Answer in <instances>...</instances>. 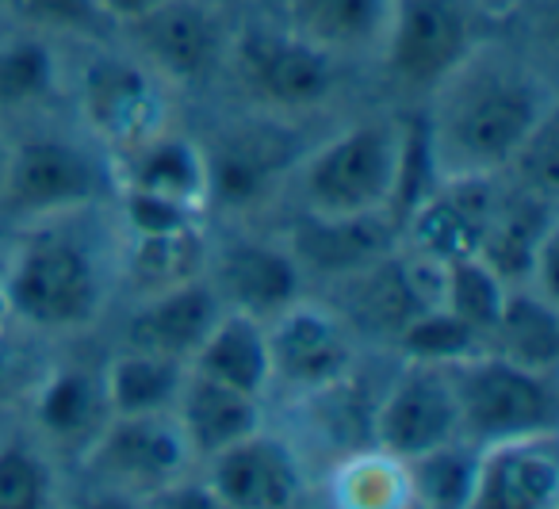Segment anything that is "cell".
I'll return each mask as SVG.
<instances>
[{
	"instance_id": "33",
	"label": "cell",
	"mask_w": 559,
	"mask_h": 509,
	"mask_svg": "<svg viewBox=\"0 0 559 509\" xmlns=\"http://www.w3.org/2000/svg\"><path fill=\"white\" fill-rule=\"evenodd\" d=\"M510 287L479 261V257H460L444 264L441 276V307L452 310L460 322H467L490 345V333L502 315V299Z\"/></svg>"
},
{
	"instance_id": "1",
	"label": "cell",
	"mask_w": 559,
	"mask_h": 509,
	"mask_svg": "<svg viewBox=\"0 0 559 509\" xmlns=\"http://www.w3.org/2000/svg\"><path fill=\"white\" fill-rule=\"evenodd\" d=\"M556 81L528 50L483 35L418 104L433 180L502 177L528 134L556 116Z\"/></svg>"
},
{
	"instance_id": "23",
	"label": "cell",
	"mask_w": 559,
	"mask_h": 509,
	"mask_svg": "<svg viewBox=\"0 0 559 509\" xmlns=\"http://www.w3.org/2000/svg\"><path fill=\"white\" fill-rule=\"evenodd\" d=\"M395 0H280V24L345 66H372Z\"/></svg>"
},
{
	"instance_id": "10",
	"label": "cell",
	"mask_w": 559,
	"mask_h": 509,
	"mask_svg": "<svg viewBox=\"0 0 559 509\" xmlns=\"http://www.w3.org/2000/svg\"><path fill=\"white\" fill-rule=\"evenodd\" d=\"M116 35L173 93H200L223 81L234 20L218 0H162Z\"/></svg>"
},
{
	"instance_id": "39",
	"label": "cell",
	"mask_w": 559,
	"mask_h": 509,
	"mask_svg": "<svg viewBox=\"0 0 559 509\" xmlns=\"http://www.w3.org/2000/svg\"><path fill=\"white\" fill-rule=\"evenodd\" d=\"M9 154H12V139L4 134V123H0V192H4V177H9Z\"/></svg>"
},
{
	"instance_id": "22",
	"label": "cell",
	"mask_w": 559,
	"mask_h": 509,
	"mask_svg": "<svg viewBox=\"0 0 559 509\" xmlns=\"http://www.w3.org/2000/svg\"><path fill=\"white\" fill-rule=\"evenodd\" d=\"M551 230H559V200L525 192L502 177V192L490 211L475 257L502 280L506 287H525L536 249Z\"/></svg>"
},
{
	"instance_id": "19",
	"label": "cell",
	"mask_w": 559,
	"mask_h": 509,
	"mask_svg": "<svg viewBox=\"0 0 559 509\" xmlns=\"http://www.w3.org/2000/svg\"><path fill=\"white\" fill-rule=\"evenodd\" d=\"M27 425L43 448L81 455V448L108 422L100 368L81 360H58L35 371L27 387Z\"/></svg>"
},
{
	"instance_id": "31",
	"label": "cell",
	"mask_w": 559,
	"mask_h": 509,
	"mask_svg": "<svg viewBox=\"0 0 559 509\" xmlns=\"http://www.w3.org/2000/svg\"><path fill=\"white\" fill-rule=\"evenodd\" d=\"M12 27L39 32L47 39H73V43H111L119 39L116 24L104 16L100 0H0Z\"/></svg>"
},
{
	"instance_id": "21",
	"label": "cell",
	"mask_w": 559,
	"mask_h": 509,
	"mask_svg": "<svg viewBox=\"0 0 559 509\" xmlns=\"http://www.w3.org/2000/svg\"><path fill=\"white\" fill-rule=\"evenodd\" d=\"M559 452L551 437H518L479 448L472 509H556Z\"/></svg>"
},
{
	"instance_id": "27",
	"label": "cell",
	"mask_w": 559,
	"mask_h": 509,
	"mask_svg": "<svg viewBox=\"0 0 559 509\" xmlns=\"http://www.w3.org/2000/svg\"><path fill=\"white\" fill-rule=\"evenodd\" d=\"M185 376H188L185 360L123 345L100 368L108 414H165L177 402Z\"/></svg>"
},
{
	"instance_id": "20",
	"label": "cell",
	"mask_w": 559,
	"mask_h": 509,
	"mask_svg": "<svg viewBox=\"0 0 559 509\" xmlns=\"http://www.w3.org/2000/svg\"><path fill=\"white\" fill-rule=\"evenodd\" d=\"M108 162L116 188L162 196V200L185 203L207 215V162H203V142L195 131H185L169 119L142 142L111 154Z\"/></svg>"
},
{
	"instance_id": "32",
	"label": "cell",
	"mask_w": 559,
	"mask_h": 509,
	"mask_svg": "<svg viewBox=\"0 0 559 509\" xmlns=\"http://www.w3.org/2000/svg\"><path fill=\"white\" fill-rule=\"evenodd\" d=\"M487 341L472 330L467 322H460L452 310H444L441 303L429 310H421L418 318L399 330V338L391 341V353L399 360H418V364H456L464 356L487 353Z\"/></svg>"
},
{
	"instance_id": "38",
	"label": "cell",
	"mask_w": 559,
	"mask_h": 509,
	"mask_svg": "<svg viewBox=\"0 0 559 509\" xmlns=\"http://www.w3.org/2000/svg\"><path fill=\"white\" fill-rule=\"evenodd\" d=\"M525 4L528 0H475V9H479V16L487 20V24H502V20L518 16Z\"/></svg>"
},
{
	"instance_id": "17",
	"label": "cell",
	"mask_w": 559,
	"mask_h": 509,
	"mask_svg": "<svg viewBox=\"0 0 559 509\" xmlns=\"http://www.w3.org/2000/svg\"><path fill=\"white\" fill-rule=\"evenodd\" d=\"M218 509H292L307 498V467L288 437L261 425L200 463Z\"/></svg>"
},
{
	"instance_id": "4",
	"label": "cell",
	"mask_w": 559,
	"mask_h": 509,
	"mask_svg": "<svg viewBox=\"0 0 559 509\" xmlns=\"http://www.w3.org/2000/svg\"><path fill=\"white\" fill-rule=\"evenodd\" d=\"M349 66L280 20L234 24L223 78L241 104L280 119H311L337 100Z\"/></svg>"
},
{
	"instance_id": "26",
	"label": "cell",
	"mask_w": 559,
	"mask_h": 509,
	"mask_svg": "<svg viewBox=\"0 0 559 509\" xmlns=\"http://www.w3.org/2000/svg\"><path fill=\"white\" fill-rule=\"evenodd\" d=\"M188 368L211 376L218 383H230L238 391H249L257 399H269L272 391V360H269V338L264 322L241 310H223L203 345L192 353Z\"/></svg>"
},
{
	"instance_id": "11",
	"label": "cell",
	"mask_w": 559,
	"mask_h": 509,
	"mask_svg": "<svg viewBox=\"0 0 559 509\" xmlns=\"http://www.w3.org/2000/svg\"><path fill=\"white\" fill-rule=\"evenodd\" d=\"M264 338H269L272 391H288L296 399H314L349 383L365 345L334 303L311 295L269 318Z\"/></svg>"
},
{
	"instance_id": "12",
	"label": "cell",
	"mask_w": 559,
	"mask_h": 509,
	"mask_svg": "<svg viewBox=\"0 0 559 509\" xmlns=\"http://www.w3.org/2000/svg\"><path fill=\"white\" fill-rule=\"evenodd\" d=\"M81 467L104 490L142 498L169 478L200 467L173 410L165 414H108L96 437L81 448Z\"/></svg>"
},
{
	"instance_id": "15",
	"label": "cell",
	"mask_w": 559,
	"mask_h": 509,
	"mask_svg": "<svg viewBox=\"0 0 559 509\" xmlns=\"http://www.w3.org/2000/svg\"><path fill=\"white\" fill-rule=\"evenodd\" d=\"M203 272L215 284L226 310H241V315H253L261 322L304 299L311 287L296 257L280 241V234L234 230L218 238L215 246L207 241Z\"/></svg>"
},
{
	"instance_id": "9",
	"label": "cell",
	"mask_w": 559,
	"mask_h": 509,
	"mask_svg": "<svg viewBox=\"0 0 559 509\" xmlns=\"http://www.w3.org/2000/svg\"><path fill=\"white\" fill-rule=\"evenodd\" d=\"M483 27L475 0H395L372 66L395 100L418 108L483 39Z\"/></svg>"
},
{
	"instance_id": "16",
	"label": "cell",
	"mask_w": 559,
	"mask_h": 509,
	"mask_svg": "<svg viewBox=\"0 0 559 509\" xmlns=\"http://www.w3.org/2000/svg\"><path fill=\"white\" fill-rule=\"evenodd\" d=\"M441 276L444 264L399 246L368 272L337 284L334 307L349 318L360 341H380L391 348V341L411 318L441 303Z\"/></svg>"
},
{
	"instance_id": "37",
	"label": "cell",
	"mask_w": 559,
	"mask_h": 509,
	"mask_svg": "<svg viewBox=\"0 0 559 509\" xmlns=\"http://www.w3.org/2000/svg\"><path fill=\"white\" fill-rule=\"evenodd\" d=\"M154 4H162V0H100V9H104V16L116 24V32L123 24H131V20H139V16H146Z\"/></svg>"
},
{
	"instance_id": "25",
	"label": "cell",
	"mask_w": 559,
	"mask_h": 509,
	"mask_svg": "<svg viewBox=\"0 0 559 509\" xmlns=\"http://www.w3.org/2000/svg\"><path fill=\"white\" fill-rule=\"evenodd\" d=\"M62 50L39 32H0V123L39 116L62 96Z\"/></svg>"
},
{
	"instance_id": "40",
	"label": "cell",
	"mask_w": 559,
	"mask_h": 509,
	"mask_svg": "<svg viewBox=\"0 0 559 509\" xmlns=\"http://www.w3.org/2000/svg\"><path fill=\"white\" fill-rule=\"evenodd\" d=\"M9 330V315H4V307H0V333Z\"/></svg>"
},
{
	"instance_id": "2",
	"label": "cell",
	"mask_w": 559,
	"mask_h": 509,
	"mask_svg": "<svg viewBox=\"0 0 559 509\" xmlns=\"http://www.w3.org/2000/svg\"><path fill=\"white\" fill-rule=\"evenodd\" d=\"M81 215L16 226L0 261V307L35 338H81L104 318L116 287V241L81 230Z\"/></svg>"
},
{
	"instance_id": "24",
	"label": "cell",
	"mask_w": 559,
	"mask_h": 509,
	"mask_svg": "<svg viewBox=\"0 0 559 509\" xmlns=\"http://www.w3.org/2000/svg\"><path fill=\"white\" fill-rule=\"evenodd\" d=\"M173 417H177L180 433H185L188 448H192L195 463L211 460L215 452H223L226 445L249 437L261 425H269V410L264 399L249 391H238L230 383H218L211 376L188 368L180 394L173 402Z\"/></svg>"
},
{
	"instance_id": "8",
	"label": "cell",
	"mask_w": 559,
	"mask_h": 509,
	"mask_svg": "<svg viewBox=\"0 0 559 509\" xmlns=\"http://www.w3.org/2000/svg\"><path fill=\"white\" fill-rule=\"evenodd\" d=\"M460 406V437L475 448L518 437H559V383L498 353L444 364Z\"/></svg>"
},
{
	"instance_id": "34",
	"label": "cell",
	"mask_w": 559,
	"mask_h": 509,
	"mask_svg": "<svg viewBox=\"0 0 559 509\" xmlns=\"http://www.w3.org/2000/svg\"><path fill=\"white\" fill-rule=\"evenodd\" d=\"M58 501V471L39 440H0V509H47Z\"/></svg>"
},
{
	"instance_id": "18",
	"label": "cell",
	"mask_w": 559,
	"mask_h": 509,
	"mask_svg": "<svg viewBox=\"0 0 559 509\" xmlns=\"http://www.w3.org/2000/svg\"><path fill=\"white\" fill-rule=\"evenodd\" d=\"M223 310L226 307L207 272H192L185 280L154 287V292H139V299L123 318V345L188 364L211 333V325L223 318Z\"/></svg>"
},
{
	"instance_id": "28",
	"label": "cell",
	"mask_w": 559,
	"mask_h": 509,
	"mask_svg": "<svg viewBox=\"0 0 559 509\" xmlns=\"http://www.w3.org/2000/svg\"><path fill=\"white\" fill-rule=\"evenodd\" d=\"M490 353L533 371H559V303L533 287H510L490 333Z\"/></svg>"
},
{
	"instance_id": "6",
	"label": "cell",
	"mask_w": 559,
	"mask_h": 509,
	"mask_svg": "<svg viewBox=\"0 0 559 509\" xmlns=\"http://www.w3.org/2000/svg\"><path fill=\"white\" fill-rule=\"evenodd\" d=\"M111 192H116L111 162L85 131H32L24 139H12L0 218L4 226H32L81 215L108 203Z\"/></svg>"
},
{
	"instance_id": "14",
	"label": "cell",
	"mask_w": 559,
	"mask_h": 509,
	"mask_svg": "<svg viewBox=\"0 0 559 509\" xmlns=\"http://www.w3.org/2000/svg\"><path fill=\"white\" fill-rule=\"evenodd\" d=\"M376 448L411 460L460 437V406L444 364L399 360V371L376 399L368 417Z\"/></svg>"
},
{
	"instance_id": "5",
	"label": "cell",
	"mask_w": 559,
	"mask_h": 509,
	"mask_svg": "<svg viewBox=\"0 0 559 509\" xmlns=\"http://www.w3.org/2000/svg\"><path fill=\"white\" fill-rule=\"evenodd\" d=\"M207 162V215L253 218L284 200V188L311 146L304 119H280L241 108L200 134Z\"/></svg>"
},
{
	"instance_id": "3",
	"label": "cell",
	"mask_w": 559,
	"mask_h": 509,
	"mask_svg": "<svg viewBox=\"0 0 559 509\" xmlns=\"http://www.w3.org/2000/svg\"><path fill=\"white\" fill-rule=\"evenodd\" d=\"M406 150H411V108L357 116L304 150L284 188V200L299 215L395 211Z\"/></svg>"
},
{
	"instance_id": "7",
	"label": "cell",
	"mask_w": 559,
	"mask_h": 509,
	"mask_svg": "<svg viewBox=\"0 0 559 509\" xmlns=\"http://www.w3.org/2000/svg\"><path fill=\"white\" fill-rule=\"evenodd\" d=\"M78 123L104 154L134 146L173 119V88L123 43H93L70 78Z\"/></svg>"
},
{
	"instance_id": "29",
	"label": "cell",
	"mask_w": 559,
	"mask_h": 509,
	"mask_svg": "<svg viewBox=\"0 0 559 509\" xmlns=\"http://www.w3.org/2000/svg\"><path fill=\"white\" fill-rule=\"evenodd\" d=\"M326 494L337 509H414L406 463L368 445L330 467Z\"/></svg>"
},
{
	"instance_id": "13",
	"label": "cell",
	"mask_w": 559,
	"mask_h": 509,
	"mask_svg": "<svg viewBox=\"0 0 559 509\" xmlns=\"http://www.w3.org/2000/svg\"><path fill=\"white\" fill-rule=\"evenodd\" d=\"M288 246L307 284L337 287L360 276L383 257L403 246V223L391 208L360 211V215H292L284 230H276Z\"/></svg>"
},
{
	"instance_id": "36",
	"label": "cell",
	"mask_w": 559,
	"mask_h": 509,
	"mask_svg": "<svg viewBox=\"0 0 559 509\" xmlns=\"http://www.w3.org/2000/svg\"><path fill=\"white\" fill-rule=\"evenodd\" d=\"M139 506H150V509H218L215 494L211 486L200 478H192V471L180 478H169V483L154 486L150 494H142Z\"/></svg>"
},
{
	"instance_id": "30",
	"label": "cell",
	"mask_w": 559,
	"mask_h": 509,
	"mask_svg": "<svg viewBox=\"0 0 559 509\" xmlns=\"http://www.w3.org/2000/svg\"><path fill=\"white\" fill-rule=\"evenodd\" d=\"M406 478H411V501L421 509H472L475 471H479V448L456 437L437 445L421 455H411Z\"/></svg>"
},
{
	"instance_id": "35",
	"label": "cell",
	"mask_w": 559,
	"mask_h": 509,
	"mask_svg": "<svg viewBox=\"0 0 559 509\" xmlns=\"http://www.w3.org/2000/svg\"><path fill=\"white\" fill-rule=\"evenodd\" d=\"M556 131H559V116L544 119V123L528 134L525 146L513 154V162L506 165L502 177L510 180V185L525 188V192L559 200V142H556Z\"/></svg>"
}]
</instances>
